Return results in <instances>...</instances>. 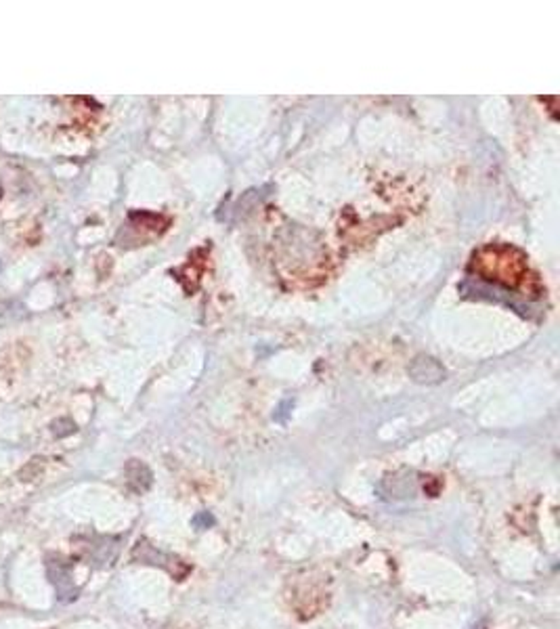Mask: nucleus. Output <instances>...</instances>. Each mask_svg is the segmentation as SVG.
<instances>
[{"label":"nucleus","instance_id":"1","mask_svg":"<svg viewBox=\"0 0 560 629\" xmlns=\"http://www.w3.org/2000/svg\"><path fill=\"white\" fill-rule=\"evenodd\" d=\"M475 269L483 279L517 288L527 277V264L521 252L508 246H489L475 256Z\"/></svg>","mask_w":560,"mask_h":629},{"label":"nucleus","instance_id":"2","mask_svg":"<svg viewBox=\"0 0 560 629\" xmlns=\"http://www.w3.org/2000/svg\"><path fill=\"white\" fill-rule=\"evenodd\" d=\"M48 577H50V584L55 586L57 594L61 600H67V598H74L76 590H74V584H71V577L67 573V569L59 563H50L48 565Z\"/></svg>","mask_w":560,"mask_h":629}]
</instances>
